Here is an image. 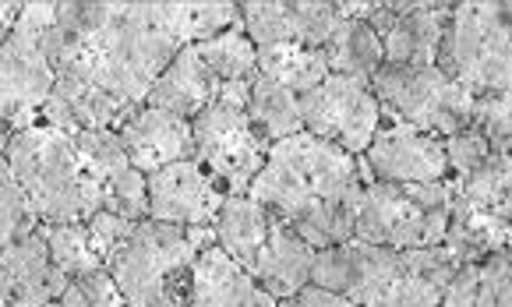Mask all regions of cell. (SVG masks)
<instances>
[{"label":"cell","instance_id":"15","mask_svg":"<svg viewBox=\"0 0 512 307\" xmlns=\"http://www.w3.org/2000/svg\"><path fill=\"white\" fill-rule=\"evenodd\" d=\"M68 276L53 265L36 230L0 248V307H46L61 300Z\"/></svg>","mask_w":512,"mask_h":307},{"label":"cell","instance_id":"24","mask_svg":"<svg viewBox=\"0 0 512 307\" xmlns=\"http://www.w3.org/2000/svg\"><path fill=\"white\" fill-rule=\"evenodd\" d=\"M149 15L156 29H163L177 46H195L205 39L219 36L230 25L241 22V8L237 4H216V0H170V4H156L149 0Z\"/></svg>","mask_w":512,"mask_h":307},{"label":"cell","instance_id":"12","mask_svg":"<svg viewBox=\"0 0 512 307\" xmlns=\"http://www.w3.org/2000/svg\"><path fill=\"white\" fill-rule=\"evenodd\" d=\"M237 8H241V29L255 43V50L265 46L322 50L339 25L336 0H251Z\"/></svg>","mask_w":512,"mask_h":307},{"label":"cell","instance_id":"37","mask_svg":"<svg viewBox=\"0 0 512 307\" xmlns=\"http://www.w3.org/2000/svg\"><path fill=\"white\" fill-rule=\"evenodd\" d=\"M445 145V163H449V177L452 180H463L470 170H477V166L488 159V142H484V135L477 128H460L456 135L442 138Z\"/></svg>","mask_w":512,"mask_h":307},{"label":"cell","instance_id":"30","mask_svg":"<svg viewBox=\"0 0 512 307\" xmlns=\"http://www.w3.org/2000/svg\"><path fill=\"white\" fill-rule=\"evenodd\" d=\"M36 233L43 237L53 265H57L68 279L82 276V272H92V269H106V265L99 262L96 251H92L85 223H39Z\"/></svg>","mask_w":512,"mask_h":307},{"label":"cell","instance_id":"20","mask_svg":"<svg viewBox=\"0 0 512 307\" xmlns=\"http://www.w3.org/2000/svg\"><path fill=\"white\" fill-rule=\"evenodd\" d=\"M216 92H219V82L205 71L195 46H181L177 57L166 64V71L149 89L145 106H156V110L174 113V117L195 120L205 106L216 103Z\"/></svg>","mask_w":512,"mask_h":307},{"label":"cell","instance_id":"16","mask_svg":"<svg viewBox=\"0 0 512 307\" xmlns=\"http://www.w3.org/2000/svg\"><path fill=\"white\" fill-rule=\"evenodd\" d=\"M117 138H121L128 163L142 173L191 159V120L156 110V106H135L117 128Z\"/></svg>","mask_w":512,"mask_h":307},{"label":"cell","instance_id":"19","mask_svg":"<svg viewBox=\"0 0 512 307\" xmlns=\"http://www.w3.org/2000/svg\"><path fill=\"white\" fill-rule=\"evenodd\" d=\"M311 262L315 248L279 216H272L269 237L258 251L248 276L269 293L272 300H290L311 283Z\"/></svg>","mask_w":512,"mask_h":307},{"label":"cell","instance_id":"21","mask_svg":"<svg viewBox=\"0 0 512 307\" xmlns=\"http://www.w3.org/2000/svg\"><path fill=\"white\" fill-rule=\"evenodd\" d=\"M456 262L445 248H414L400 255V269L375 307H438Z\"/></svg>","mask_w":512,"mask_h":307},{"label":"cell","instance_id":"10","mask_svg":"<svg viewBox=\"0 0 512 307\" xmlns=\"http://www.w3.org/2000/svg\"><path fill=\"white\" fill-rule=\"evenodd\" d=\"M53 82H57V71L43 53L36 29L18 15L15 29L0 43V120L8 124L11 135L36 128Z\"/></svg>","mask_w":512,"mask_h":307},{"label":"cell","instance_id":"11","mask_svg":"<svg viewBox=\"0 0 512 307\" xmlns=\"http://www.w3.org/2000/svg\"><path fill=\"white\" fill-rule=\"evenodd\" d=\"M452 4L445 0H371L368 25L382 43V60L396 68H428L438 57Z\"/></svg>","mask_w":512,"mask_h":307},{"label":"cell","instance_id":"41","mask_svg":"<svg viewBox=\"0 0 512 307\" xmlns=\"http://www.w3.org/2000/svg\"><path fill=\"white\" fill-rule=\"evenodd\" d=\"M8 32H11V29H0V43H4V39H8Z\"/></svg>","mask_w":512,"mask_h":307},{"label":"cell","instance_id":"33","mask_svg":"<svg viewBox=\"0 0 512 307\" xmlns=\"http://www.w3.org/2000/svg\"><path fill=\"white\" fill-rule=\"evenodd\" d=\"M36 226H39V219L32 216L8 159L0 156V248H8L11 240L25 237V233H32Z\"/></svg>","mask_w":512,"mask_h":307},{"label":"cell","instance_id":"13","mask_svg":"<svg viewBox=\"0 0 512 307\" xmlns=\"http://www.w3.org/2000/svg\"><path fill=\"white\" fill-rule=\"evenodd\" d=\"M371 180L382 184H435L449 177L445 163V145L431 131H417L396 120H382L364 149Z\"/></svg>","mask_w":512,"mask_h":307},{"label":"cell","instance_id":"17","mask_svg":"<svg viewBox=\"0 0 512 307\" xmlns=\"http://www.w3.org/2000/svg\"><path fill=\"white\" fill-rule=\"evenodd\" d=\"M131 110H135V106L117 103L110 92L85 82V78L57 75L50 99H46L43 110H39V124L64 131V135H82V131H117Z\"/></svg>","mask_w":512,"mask_h":307},{"label":"cell","instance_id":"39","mask_svg":"<svg viewBox=\"0 0 512 307\" xmlns=\"http://www.w3.org/2000/svg\"><path fill=\"white\" fill-rule=\"evenodd\" d=\"M276 307H357V304H350V300L336 297V293H329V290H318V286H304L297 297L276 300Z\"/></svg>","mask_w":512,"mask_h":307},{"label":"cell","instance_id":"14","mask_svg":"<svg viewBox=\"0 0 512 307\" xmlns=\"http://www.w3.org/2000/svg\"><path fill=\"white\" fill-rule=\"evenodd\" d=\"M145 191H149V219L170 226H212L226 198V191L195 159L145 173Z\"/></svg>","mask_w":512,"mask_h":307},{"label":"cell","instance_id":"22","mask_svg":"<svg viewBox=\"0 0 512 307\" xmlns=\"http://www.w3.org/2000/svg\"><path fill=\"white\" fill-rule=\"evenodd\" d=\"M512 223L502 216H491L484 209H474L463 198H452L449 223H445L442 248L452 255L456 265H481L484 258L509 251Z\"/></svg>","mask_w":512,"mask_h":307},{"label":"cell","instance_id":"6","mask_svg":"<svg viewBox=\"0 0 512 307\" xmlns=\"http://www.w3.org/2000/svg\"><path fill=\"white\" fill-rule=\"evenodd\" d=\"M452 198H456L452 177L435 180V184L368 180L361 191V205H357L354 240L392 251L442 248Z\"/></svg>","mask_w":512,"mask_h":307},{"label":"cell","instance_id":"3","mask_svg":"<svg viewBox=\"0 0 512 307\" xmlns=\"http://www.w3.org/2000/svg\"><path fill=\"white\" fill-rule=\"evenodd\" d=\"M4 159L39 223H85L103 209V184L82 159L75 135L36 124L8 138Z\"/></svg>","mask_w":512,"mask_h":307},{"label":"cell","instance_id":"7","mask_svg":"<svg viewBox=\"0 0 512 307\" xmlns=\"http://www.w3.org/2000/svg\"><path fill=\"white\" fill-rule=\"evenodd\" d=\"M368 89L378 99L382 120L431 131L438 138L456 135V131L470 124L474 96L467 89H460L449 75H442L435 64H428V68L382 64Z\"/></svg>","mask_w":512,"mask_h":307},{"label":"cell","instance_id":"8","mask_svg":"<svg viewBox=\"0 0 512 307\" xmlns=\"http://www.w3.org/2000/svg\"><path fill=\"white\" fill-rule=\"evenodd\" d=\"M265 152L269 142L251 124L248 110L212 103L191 120V159L226 195H248L251 180L265 166Z\"/></svg>","mask_w":512,"mask_h":307},{"label":"cell","instance_id":"25","mask_svg":"<svg viewBox=\"0 0 512 307\" xmlns=\"http://www.w3.org/2000/svg\"><path fill=\"white\" fill-rule=\"evenodd\" d=\"M325 68L329 75L354 78L361 85H371V78L382 68V43H378L375 29L368 22L357 18H339V25L332 29V36L322 46Z\"/></svg>","mask_w":512,"mask_h":307},{"label":"cell","instance_id":"23","mask_svg":"<svg viewBox=\"0 0 512 307\" xmlns=\"http://www.w3.org/2000/svg\"><path fill=\"white\" fill-rule=\"evenodd\" d=\"M269 226L272 212L265 205H258L251 195H226L212 219V237H216L219 251H226L244 272H251L265 237H269Z\"/></svg>","mask_w":512,"mask_h":307},{"label":"cell","instance_id":"35","mask_svg":"<svg viewBox=\"0 0 512 307\" xmlns=\"http://www.w3.org/2000/svg\"><path fill=\"white\" fill-rule=\"evenodd\" d=\"M75 142H78L82 159L89 163V170L99 177V184L131 166L128 156H124V145H121V138H117V131H82V135H75Z\"/></svg>","mask_w":512,"mask_h":307},{"label":"cell","instance_id":"18","mask_svg":"<svg viewBox=\"0 0 512 307\" xmlns=\"http://www.w3.org/2000/svg\"><path fill=\"white\" fill-rule=\"evenodd\" d=\"M181 307H276V300L216 244L195 258Z\"/></svg>","mask_w":512,"mask_h":307},{"label":"cell","instance_id":"5","mask_svg":"<svg viewBox=\"0 0 512 307\" xmlns=\"http://www.w3.org/2000/svg\"><path fill=\"white\" fill-rule=\"evenodd\" d=\"M435 68L470 96L512 89V15L502 0L452 4Z\"/></svg>","mask_w":512,"mask_h":307},{"label":"cell","instance_id":"32","mask_svg":"<svg viewBox=\"0 0 512 307\" xmlns=\"http://www.w3.org/2000/svg\"><path fill=\"white\" fill-rule=\"evenodd\" d=\"M103 212L128 219V223H142L149 219V191H145V173L128 166V170L113 173L103 180Z\"/></svg>","mask_w":512,"mask_h":307},{"label":"cell","instance_id":"27","mask_svg":"<svg viewBox=\"0 0 512 307\" xmlns=\"http://www.w3.org/2000/svg\"><path fill=\"white\" fill-rule=\"evenodd\" d=\"M255 75L304 96V92H311L318 82L329 78V68H325L322 50H308V46H265V50H258Z\"/></svg>","mask_w":512,"mask_h":307},{"label":"cell","instance_id":"28","mask_svg":"<svg viewBox=\"0 0 512 307\" xmlns=\"http://www.w3.org/2000/svg\"><path fill=\"white\" fill-rule=\"evenodd\" d=\"M456 198L491 216L512 219V152H488L477 170L456 180Z\"/></svg>","mask_w":512,"mask_h":307},{"label":"cell","instance_id":"34","mask_svg":"<svg viewBox=\"0 0 512 307\" xmlns=\"http://www.w3.org/2000/svg\"><path fill=\"white\" fill-rule=\"evenodd\" d=\"M57 304L61 307H124V300H121V293H117V283H113L110 269H92V272H82V276H71Z\"/></svg>","mask_w":512,"mask_h":307},{"label":"cell","instance_id":"29","mask_svg":"<svg viewBox=\"0 0 512 307\" xmlns=\"http://www.w3.org/2000/svg\"><path fill=\"white\" fill-rule=\"evenodd\" d=\"M195 53L205 64V71H209L219 85L248 82L258 64V50H255V43L244 36L241 22L230 25V29L219 32V36L205 39V43H195Z\"/></svg>","mask_w":512,"mask_h":307},{"label":"cell","instance_id":"1","mask_svg":"<svg viewBox=\"0 0 512 307\" xmlns=\"http://www.w3.org/2000/svg\"><path fill=\"white\" fill-rule=\"evenodd\" d=\"M57 75H78L117 103L142 106L181 46L156 29L149 4H22Z\"/></svg>","mask_w":512,"mask_h":307},{"label":"cell","instance_id":"2","mask_svg":"<svg viewBox=\"0 0 512 307\" xmlns=\"http://www.w3.org/2000/svg\"><path fill=\"white\" fill-rule=\"evenodd\" d=\"M368 180L364 156H350L301 131L269 145L265 166L251 180L248 195L294 226L318 251L354 240L357 205Z\"/></svg>","mask_w":512,"mask_h":307},{"label":"cell","instance_id":"36","mask_svg":"<svg viewBox=\"0 0 512 307\" xmlns=\"http://www.w3.org/2000/svg\"><path fill=\"white\" fill-rule=\"evenodd\" d=\"M474 307H512V251H498L477 265Z\"/></svg>","mask_w":512,"mask_h":307},{"label":"cell","instance_id":"40","mask_svg":"<svg viewBox=\"0 0 512 307\" xmlns=\"http://www.w3.org/2000/svg\"><path fill=\"white\" fill-rule=\"evenodd\" d=\"M8 138H11L8 124H4V120H0V156H4V149H8Z\"/></svg>","mask_w":512,"mask_h":307},{"label":"cell","instance_id":"38","mask_svg":"<svg viewBox=\"0 0 512 307\" xmlns=\"http://www.w3.org/2000/svg\"><path fill=\"white\" fill-rule=\"evenodd\" d=\"M131 226H135V223H128V219L113 216V212H103V209H99L96 216L85 219V230H89V244H92V251L99 255V262H103V265L110 262L113 251L121 248V240L131 233Z\"/></svg>","mask_w":512,"mask_h":307},{"label":"cell","instance_id":"42","mask_svg":"<svg viewBox=\"0 0 512 307\" xmlns=\"http://www.w3.org/2000/svg\"><path fill=\"white\" fill-rule=\"evenodd\" d=\"M46 307H61V304H57V300H53V304H46Z\"/></svg>","mask_w":512,"mask_h":307},{"label":"cell","instance_id":"4","mask_svg":"<svg viewBox=\"0 0 512 307\" xmlns=\"http://www.w3.org/2000/svg\"><path fill=\"white\" fill-rule=\"evenodd\" d=\"M216 244L212 226H170L142 219L106 262L124 307H181L195 258Z\"/></svg>","mask_w":512,"mask_h":307},{"label":"cell","instance_id":"26","mask_svg":"<svg viewBox=\"0 0 512 307\" xmlns=\"http://www.w3.org/2000/svg\"><path fill=\"white\" fill-rule=\"evenodd\" d=\"M248 117L265 142H279V138L301 135V96L283 85L269 82V78L255 75L251 78V96H248Z\"/></svg>","mask_w":512,"mask_h":307},{"label":"cell","instance_id":"31","mask_svg":"<svg viewBox=\"0 0 512 307\" xmlns=\"http://www.w3.org/2000/svg\"><path fill=\"white\" fill-rule=\"evenodd\" d=\"M470 128L481 131L491 152H512V92H484V96H474Z\"/></svg>","mask_w":512,"mask_h":307},{"label":"cell","instance_id":"9","mask_svg":"<svg viewBox=\"0 0 512 307\" xmlns=\"http://www.w3.org/2000/svg\"><path fill=\"white\" fill-rule=\"evenodd\" d=\"M378 124H382L378 99L371 96L368 85L354 78L329 75L301 96V128L350 156H364Z\"/></svg>","mask_w":512,"mask_h":307}]
</instances>
